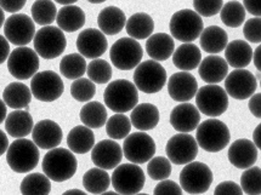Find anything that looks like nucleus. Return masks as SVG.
Returning <instances> with one entry per match:
<instances>
[{"label":"nucleus","mask_w":261,"mask_h":195,"mask_svg":"<svg viewBox=\"0 0 261 195\" xmlns=\"http://www.w3.org/2000/svg\"><path fill=\"white\" fill-rule=\"evenodd\" d=\"M144 57L140 43L133 38H122L113 44L110 50V59L113 66L120 70L135 68Z\"/></svg>","instance_id":"11"},{"label":"nucleus","mask_w":261,"mask_h":195,"mask_svg":"<svg viewBox=\"0 0 261 195\" xmlns=\"http://www.w3.org/2000/svg\"><path fill=\"white\" fill-rule=\"evenodd\" d=\"M200 123V112L196 105L187 102H181L170 114V124L179 132L189 133L196 130Z\"/></svg>","instance_id":"22"},{"label":"nucleus","mask_w":261,"mask_h":195,"mask_svg":"<svg viewBox=\"0 0 261 195\" xmlns=\"http://www.w3.org/2000/svg\"><path fill=\"white\" fill-rule=\"evenodd\" d=\"M123 159V149L114 140H103L94 145L91 149V160L94 165L103 170H113Z\"/></svg>","instance_id":"18"},{"label":"nucleus","mask_w":261,"mask_h":195,"mask_svg":"<svg viewBox=\"0 0 261 195\" xmlns=\"http://www.w3.org/2000/svg\"><path fill=\"white\" fill-rule=\"evenodd\" d=\"M125 30L129 37L133 39H147L154 31V21L148 14L138 12V14L130 16L129 20H126Z\"/></svg>","instance_id":"35"},{"label":"nucleus","mask_w":261,"mask_h":195,"mask_svg":"<svg viewBox=\"0 0 261 195\" xmlns=\"http://www.w3.org/2000/svg\"><path fill=\"white\" fill-rule=\"evenodd\" d=\"M3 101L12 109L26 108L32 101L31 89L22 82H10L3 91Z\"/></svg>","instance_id":"34"},{"label":"nucleus","mask_w":261,"mask_h":195,"mask_svg":"<svg viewBox=\"0 0 261 195\" xmlns=\"http://www.w3.org/2000/svg\"><path fill=\"white\" fill-rule=\"evenodd\" d=\"M9 147V140L6 133L3 130H0V156L6 153Z\"/></svg>","instance_id":"55"},{"label":"nucleus","mask_w":261,"mask_h":195,"mask_svg":"<svg viewBox=\"0 0 261 195\" xmlns=\"http://www.w3.org/2000/svg\"><path fill=\"white\" fill-rule=\"evenodd\" d=\"M200 47L203 51L215 55L220 53L225 50L228 43V35L222 28L218 25H209L208 28H203L202 33L199 35Z\"/></svg>","instance_id":"30"},{"label":"nucleus","mask_w":261,"mask_h":195,"mask_svg":"<svg viewBox=\"0 0 261 195\" xmlns=\"http://www.w3.org/2000/svg\"><path fill=\"white\" fill-rule=\"evenodd\" d=\"M260 132H261V125L259 124V125H257L256 127H255V130H254V132H253V141H254V145H255V147L257 149H261V141H260Z\"/></svg>","instance_id":"57"},{"label":"nucleus","mask_w":261,"mask_h":195,"mask_svg":"<svg viewBox=\"0 0 261 195\" xmlns=\"http://www.w3.org/2000/svg\"><path fill=\"white\" fill-rule=\"evenodd\" d=\"M204 23L196 11L184 9L171 16L169 30L174 39L182 43H192L202 33Z\"/></svg>","instance_id":"6"},{"label":"nucleus","mask_w":261,"mask_h":195,"mask_svg":"<svg viewBox=\"0 0 261 195\" xmlns=\"http://www.w3.org/2000/svg\"><path fill=\"white\" fill-rule=\"evenodd\" d=\"M225 59L233 68H246L253 59V49L246 40H233L225 47Z\"/></svg>","instance_id":"29"},{"label":"nucleus","mask_w":261,"mask_h":195,"mask_svg":"<svg viewBox=\"0 0 261 195\" xmlns=\"http://www.w3.org/2000/svg\"><path fill=\"white\" fill-rule=\"evenodd\" d=\"M224 0H193V8L200 17H212L220 12Z\"/></svg>","instance_id":"47"},{"label":"nucleus","mask_w":261,"mask_h":195,"mask_svg":"<svg viewBox=\"0 0 261 195\" xmlns=\"http://www.w3.org/2000/svg\"><path fill=\"white\" fill-rule=\"evenodd\" d=\"M39 148L33 141L17 138L6 150V161L12 171L17 174H27L37 168L39 162Z\"/></svg>","instance_id":"2"},{"label":"nucleus","mask_w":261,"mask_h":195,"mask_svg":"<svg viewBox=\"0 0 261 195\" xmlns=\"http://www.w3.org/2000/svg\"><path fill=\"white\" fill-rule=\"evenodd\" d=\"M32 138L38 148L53 149L61 145L63 132L59 124L53 120L45 119L40 120L33 126Z\"/></svg>","instance_id":"21"},{"label":"nucleus","mask_w":261,"mask_h":195,"mask_svg":"<svg viewBox=\"0 0 261 195\" xmlns=\"http://www.w3.org/2000/svg\"><path fill=\"white\" fill-rule=\"evenodd\" d=\"M130 131H132V121L124 113L114 114L106 121V132L112 140L125 138Z\"/></svg>","instance_id":"42"},{"label":"nucleus","mask_w":261,"mask_h":195,"mask_svg":"<svg viewBox=\"0 0 261 195\" xmlns=\"http://www.w3.org/2000/svg\"><path fill=\"white\" fill-rule=\"evenodd\" d=\"M103 100L106 107L114 113H126L139 102V92L135 84L126 79L110 82L105 90Z\"/></svg>","instance_id":"3"},{"label":"nucleus","mask_w":261,"mask_h":195,"mask_svg":"<svg viewBox=\"0 0 261 195\" xmlns=\"http://www.w3.org/2000/svg\"><path fill=\"white\" fill-rule=\"evenodd\" d=\"M95 145V135L90 127L79 125L73 127L67 136V146L75 154H87Z\"/></svg>","instance_id":"31"},{"label":"nucleus","mask_w":261,"mask_h":195,"mask_svg":"<svg viewBox=\"0 0 261 195\" xmlns=\"http://www.w3.org/2000/svg\"><path fill=\"white\" fill-rule=\"evenodd\" d=\"M20 190L22 194H41L46 195L51 191V183L50 178L45 174L27 175L21 182Z\"/></svg>","instance_id":"39"},{"label":"nucleus","mask_w":261,"mask_h":195,"mask_svg":"<svg viewBox=\"0 0 261 195\" xmlns=\"http://www.w3.org/2000/svg\"><path fill=\"white\" fill-rule=\"evenodd\" d=\"M27 0H0V8L6 12L16 14L26 5Z\"/></svg>","instance_id":"51"},{"label":"nucleus","mask_w":261,"mask_h":195,"mask_svg":"<svg viewBox=\"0 0 261 195\" xmlns=\"http://www.w3.org/2000/svg\"><path fill=\"white\" fill-rule=\"evenodd\" d=\"M214 194L220 195V194H233V195H241L243 194L242 188L240 184H237L233 181H225L221 182L216 185Z\"/></svg>","instance_id":"50"},{"label":"nucleus","mask_w":261,"mask_h":195,"mask_svg":"<svg viewBox=\"0 0 261 195\" xmlns=\"http://www.w3.org/2000/svg\"><path fill=\"white\" fill-rule=\"evenodd\" d=\"M89 3H91V4H101V3H105L106 0H88Z\"/></svg>","instance_id":"62"},{"label":"nucleus","mask_w":261,"mask_h":195,"mask_svg":"<svg viewBox=\"0 0 261 195\" xmlns=\"http://www.w3.org/2000/svg\"><path fill=\"white\" fill-rule=\"evenodd\" d=\"M65 85L57 73L53 70H44L32 76L31 92L38 101L54 102L61 97Z\"/></svg>","instance_id":"12"},{"label":"nucleus","mask_w":261,"mask_h":195,"mask_svg":"<svg viewBox=\"0 0 261 195\" xmlns=\"http://www.w3.org/2000/svg\"><path fill=\"white\" fill-rule=\"evenodd\" d=\"M60 72L65 78L69 80L82 78L87 72V62L85 57L81 53H69L66 55L60 62Z\"/></svg>","instance_id":"38"},{"label":"nucleus","mask_w":261,"mask_h":195,"mask_svg":"<svg viewBox=\"0 0 261 195\" xmlns=\"http://www.w3.org/2000/svg\"><path fill=\"white\" fill-rule=\"evenodd\" d=\"M175 50L173 37L167 33L151 34L146 41V51L152 60L167 61L170 59Z\"/></svg>","instance_id":"25"},{"label":"nucleus","mask_w":261,"mask_h":195,"mask_svg":"<svg viewBox=\"0 0 261 195\" xmlns=\"http://www.w3.org/2000/svg\"><path fill=\"white\" fill-rule=\"evenodd\" d=\"M57 4H61V5H72L74 3H77L78 0H55Z\"/></svg>","instance_id":"59"},{"label":"nucleus","mask_w":261,"mask_h":195,"mask_svg":"<svg viewBox=\"0 0 261 195\" xmlns=\"http://www.w3.org/2000/svg\"><path fill=\"white\" fill-rule=\"evenodd\" d=\"M132 125L140 131L153 130L159 123V110L152 103L136 104L132 109Z\"/></svg>","instance_id":"28"},{"label":"nucleus","mask_w":261,"mask_h":195,"mask_svg":"<svg viewBox=\"0 0 261 195\" xmlns=\"http://www.w3.org/2000/svg\"><path fill=\"white\" fill-rule=\"evenodd\" d=\"M165 153L173 164L186 165L196 159L198 154V145L196 138H193L189 133L180 132L168 141Z\"/></svg>","instance_id":"16"},{"label":"nucleus","mask_w":261,"mask_h":195,"mask_svg":"<svg viewBox=\"0 0 261 195\" xmlns=\"http://www.w3.org/2000/svg\"><path fill=\"white\" fill-rule=\"evenodd\" d=\"M260 25H261V18L260 17H254L250 18L246 22L243 28V34L244 38L248 41L254 44H260L261 41V34H260Z\"/></svg>","instance_id":"48"},{"label":"nucleus","mask_w":261,"mask_h":195,"mask_svg":"<svg viewBox=\"0 0 261 195\" xmlns=\"http://www.w3.org/2000/svg\"><path fill=\"white\" fill-rule=\"evenodd\" d=\"M243 6L249 14L260 17V0H243Z\"/></svg>","instance_id":"53"},{"label":"nucleus","mask_w":261,"mask_h":195,"mask_svg":"<svg viewBox=\"0 0 261 195\" xmlns=\"http://www.w3.org/2000/svg\"><path fill=\"white\" fill-rule=\"evenodd\" d=\"M44 174L54 182L71 180L78 169V161L73 152L65 148L49 149L43 159Z\"/></svg>","instance_id":"1"},{"label":"nucleus","mask_w":261,"mask_h":195,"mask_svg":"<svg viewBox=\"0 0 261 195\" xmlns=\"http://www.w3.org/2000/svg\"><path fill=\"white\" fill-rule=\"evenodd\" d=\"M228 160L234 168L246 170L257 160V148L247 138L234 141L228 149Z\"/></svg>","instance_id":"23"},{"label":"nucleus","mask_w":261,"mask_h":195,"mask_svg":"<svg viewBox=\"0 0 261 195\" xmlns=\"http://www.w3.org/2000/svg\"><path fill=\"white\" fill-rule=\"evenodd\" d=\"M57 25L63 32L73 33L77 32L85 24V14L79 6L75 5H63L61 10L56 15Z\"/></svg>","instance_id":"33"},{"label":"nucleus","mask_w":261,"mask_h":195,"mask_svg":"<svg viewBox=\"0 0 261 195\" xmlns=\"http://www.w3.org/2000/svg\"><path fill=\"white\" fill-rule=\"evenodd\" d=\"M214 176L208 165L191 161L181 170L180 187L189 194H204L209 190Z\"/></svg>","instance_id":"8"},{"label":"nucleus","mask_w":261,"mask_h":195,"mask_svg":"<svg viewBox=\"0 0 261 195\" xmlns=\"http://www.w3.org/2000/svg\"><path fill=\"white\" fill-rule=\"evenodd\" d=\"M220 17L225 25L231 28H238L244 23V20H246V9L240 2L232 0V2L222 5Z\"/></svg>","instance_id":"41"},{"label":"nucleus","mask_w":261,"mask_h":195,"mask_svg":"<svg viewBox=\"0 0 261 195\" xmlns=\"http://www.w3.org/2000/svg\"><path fill=\"white\" fill-rule=\"evenodd\" d=\"M197 68L202 80L208 84H219L228 74V65L226 60L216 55H209L203 59Z\"/></svg>","instance_id":"24"},{"label":"nucleus","mask_w":261,"mask_h":195,"mask_svg":"<svg viewBox=\"0 0 261 195\" xmlns=\"http://www.w3.org/2000/svg\"><path fill=\"white\" fill-rule=\"evenodd\" d=\"M126 17L117 6H107L97 16V24L105 35H116L125 27Z\"/></svg>","instance_id":"26"},{"label":"nucleus","mask_w":261,"mask_h":195,"mask_svg":"<svg viewBox=\"0 0 261 195\" xmlns=\"http://www.w3.org/2000/svg\"><path fill=\"white\" fill-rule=\"evenodd\" d=\"M145 182L144 171L134 162L116 166L111 177V183L118 194H138L144 189Z\"/></svg>","instance_id":"9"},{"label":"nucleus","mask_w":261,"mask_h":195,"mask_svg":"<svg viewBox=\"0 0 261 195\" xmlns=\"http://www.w3.org/2000/svg\"><path fill=\"white\" fill-rule=\"evenodd\" d=\"M153 194L155 195H170V194H175V195H180L182 194V188L180 187L179 184L175 183L174 181L170 180H162L159 183L155 185Z\"/></svg>","instance_id":"49"},{"label":"nucleus","mask_w":261,"mask_h":195,"mask_svg":"<svg viewBox=\"0 0 261 195\" xmlns=\"http://www.w3.org/2000/svg\"><path fill=\"white\" fill-rule=\"evenodd\" d=\"M87 74L95 84H106L112 78V67L106 60L95 59L87 65Z\"/></svg>","instance_id":"43"},{"label":"nucleus","mask_w":261,"mask_h":195,"mask_svg":"<svg viewBox=\"0 0 261 195\" xmlns=\"http://www.w3.org/2000/svg\"><path fill=\"white\" fill-rule=\"evenodd\" d=\"M198 90V82L196 78L189 72H177L169 78L168 92L170 97L176 102H189L195 97Z\"/></svg>","instance_id":"20"},{"label":"nucleus","mask_w":261,"mask_h":195,"mask_svg":"<svg viewBox=\"0 0 261 195\" xmlns=\"http://www.w3.org/2000/svg\"><path fill=\"white\" fill-rule=\"evenodd\" d=\"M32 18L39 25H50L56 20L57 9L51 0H36L31 8Z\"/></svg>","instance_id":"40"},{"label":"nucleus","mask_w":261,"mask_h":195,"mask_svg":"<svg viewBox=\"0 0 261 195\" xmlns=\"http://www.w3.org/2000/svg\"><path fill=\"white\" fill-rule=\"evenodd\" d=\"M34 51L41 59L54 60L61 56L66 50L67 40L63 31L54 25H43L34 34L33 38Z\"/></svg>","instance_id":"7"},{"label":"nucleus","mask_w":261,"mask_h":195,"mask_svg":"<svg viewBox=\"0 0 261 195\" xmlns=\"http://www.w3.org/2000/svg\"><path fill=\"white\" fill-rule=\"evenodd\" d=\"M4 22H5V14H4V10H3V9L0 8V28L3 27Z\"/></svg>","instance_id":"61"},{"label":"nucleus","mask_w":261,"mask_h":195,"mask_svg":"<svg viewBox=\"0 0 261 195\" xmlns=\"http://www.w3.org/2000/svg\"><path fill=\"white\" fill-rule=\"evenodd\" d=\"M195 97L198 110L208 117H220L227 110L228 95L226 94L225 89L219 85L209 84L202 86L197 90Z\"/></svg>","instance_id":"10"},{"label":"nucleus","mask_w":261,"mask_h":195,"mask_svg":"<svg viewBox=\"0 0 261 195\" xmlns=\"http://www.w3.org/2000/svg\"><path fill=\"white\" fill-rule=\"evenodd\" d=\"M96 94V86L88 78L74 79L71 85V95L78 102H89Z\"/></svg>","instance_id":"45"},{"label":"nucleus","mask_w":261,"mask_h":195,"mask_svg":"<svg viewBox=\"0 0 261 195\" xmlns=\"http://www.w3.org/2000/svg\"><path fill=\"white\" fill-rule=\"evenodd\" d=\"M83 185L88 193L102 194L110 188L111 177L103 169L92 168L83 176Z\"/></svg>","instance_id":"37"},{"label":"nucleus","mask_w":261,"mask_h":195,"mask_svg":"<svg viewBox=\"0 0 261 195\" xmlns=\"http://www.w3.org/2000/svg\"><path fill=\"white\" fill-rule=\"evenodd\" d=\"M103 195H116L117 194V191H103V193H102Z\"/></svg>","instance_id":"63"},{"label":"nucleus","mask_w":261,"mask_h":195,"mask_svg":"<svg viewBox=\"0 0 261 195\" xmlns=\"http://www.w3.org/2000/svg\"><path fill=\"white\" fill-rule=\"evenodd\" d=\"M34 123L28 110L15 109L5 118V130L9 136L14 138H22L30 135Z\"/></svg>","instance_id":"27"},{"label":"nucleus","mask_w":261,"mask_h":195,"mask_svg":"<svg viewBox=\"0 0 261 195\" xmlns=\"http://www.w3.org/2000/svg\"><path fill=\"white\" fill-rule=\"evenodd\" d=\"M202 61V51L192 43H184L173 52V63L180 70L196 69Z\"/></svg>","instance_id":"32"},{"label":"nucleus","mask_w":261,"mask_h":195,"mask_svg":"<svg viewBox=\"0 0 261 195\" xmlns=\"http://www.w3.org/2000/svg\"><path fill=\"white\" fill-rule=\"evenodd\" d=\"M66 195H69V194H79V195H83L85 194L84 191L81 190V189H69V190H66L65 191Z\"/></svg>","instance_id":"60"},{"label":"nucleus","mask_w":261,"mask_h":195,"mask_svg":"<svg viewBox=\"0 0 261 195\" xmlns=\"http://www.w3.org/2000/svg\"><path fill=\"white\" fill-rule=\"evenodd\" d=\"M8 69L14 78L27 80L39 69V56L33 49L18 46L8 57Z\"/></svg>","instance_id":"13"},{"label":"nucleus","mask_w":261,"mask_h":195,"mask_svg":"<svg viewBox=\"0 0 261 195\" xmlns=\"http://www.w3.org/2000/svg\"><path fill=\"white\" fill-rule=\"evenodd\" d=\"M9 55H10V44L5 37L0 35V65L8 60Z\"/></svg>","instance_id":"54"},{"label":"nucleus","mask_w":261,"mask_h":195,"mask_svg":"<svg viewBox=\"0 0 261 195\" xmlns=\"http://www.w3.org/2000/svg\"><path fill=\"white\" fill-rule=\"evenodd\" d=\"M147 174L152 180L162 181L167 180L171 175V162L164 156H155L147 161Z\"/></svg>","instance_id":"46"},{"label":"nucleus","mask_w":261,"mask_h":195,"mask_svg":"<svg viewBox=\"0 0 261 195\" xmlns=\"http://www.w3.org/2000/svg\"><path fill=\"white\" fill-rule=\"evenodd\" d=\"M77 49L85 59H98L108 49V41L100 30L89 28L81 32L77 38Z\"/></svg>","instance_id":"19"},{"label":"nucleus","mask_w":261,"mask_h":195,"mask_svg":"<svg viewBox=\"0 0 261 195\" xmlns=\"http://www.w3.org/2000/svg\"><path fill=\"white\" fill-rule=\"evenodd\" d=\"M260 102H261V94H255V95H251L250 96V100H249V107L250 113L254 115L255 118H261V108H260Z\"/></svg>","instance_id":"52"},{"label":"nucleus","mask_w":261,"mask_h":195,"mask_svg":"<svg viewBox=\"0 0 261 195\" xmlns=\"http://www.w3.org/2000/svg\"><path fill=\"white\" fill-rule=\"evenodd\" d=\"M107 117L106 107L97 101L88 102L79 113V118H81L83 125L90 127V129L102 127L106 124Z\"/></svg>","instance_id":"36"},{"label":"nucleus","mask_w":261,"mask_h":195,"mask_svg":"<svg viewBox=\"0 0 261 195\" xmlns=\"http://www.w3.org/2000/svg\"><path fill=\"white\" fill-rule=\"evenodd\" d=\"M134 84L145 94H157L167 84V70L154 60L140 62L134 72Z\"/></svg>","instance_id":"5"},{"label":"nucleus","mask_w":261,"mask_h":195,"mask_svg":"<svg viewBox=\"0 0 261 195\" xmlns=\"http://www.w3.org/2000/svg\"><path fill=\"white\" fill-rule=\"evenodd\" d=\"M6 108H8V105L5 104V102L0 100V124H2L6 118Z\"/></svg>","instance_id":"58"},{"label":"nucleus","mask_w":261,"mask_h":195,"mask_svg":"<svg viewBox=\"0 0 261 195\" xmlns=\"http://www.w3.org/2000/svg\"><path fill=\"white\" fill-rule=\"evenodd\" d=\"M198 147L209 153H218L228 146L231 133L227 125L218 119H208L196 127Z\"/></svg>","instance_id":"4"},{"label":"nucleus","mask_w":261,"mask_h":195,"mask_svg":"<svg viewBox=\"0 0 261 195\" xmlns=\"http://www.w3.org/2000/svg\"><path fill=\"white\" fill-rule=\"evenodd\" d=\"M4 34L9 43L26 46L36 34L34 21L26 14H14L4 22Z\"/></svg>","instance_id":"15"},{"label":"nucleus","mask_w":261,"mask_h":195,"mask_svg":"<svg viewBox=\"0 0 261 195\" xmlns=\"http://www.w3.org/2000/svg\"><path fill=\"white\" fill-rule=\"evenodd\" d=\"M260 55H261V45L259 44V46L256 47L255 51H253V59H251V61H254V65H255V68L259 70V72L261 70Z\"/></svg>","instance_id":"56"},{"label":"nucleus","mask_w":261,"mask_h":195,"mask_svg":"<svg viewBox=\"0 0 261 195\" xmlns=\"http://www.w3.org/2000/svg\"><path fill=\"white\" fill-rule=\"evenodd\" d=\"M225 91L234 100H247L255 94L257 88L256 76L249 70L237 68L226 75Z\"/></svg>","instance_id":"17"},{"label":"nucleus","mask_w":261,"mask_h":195,"mask_svg":"<svg viewBox=\"0 0 261 195\" xmlns=\"http://www.w3.org/2000/svg\"><path fill=\"white\" fill-rule=\"evenodd\" d=\"M154 140L145 131L134 132L125 137L123 145L124 156L134 164H145L155 154Z\"/></svg>","instance_id":"14"},{"label":"nucleus","mask_w":261,"mask_h":195,"mask_svg":"<svg viewBox=\"0 0 261 195\" xmlns=\"http://www.w3.org/2000/svg\"><path fill=\"white\" fill-rule=\"evenodd\" d=\"M260 174L261 170L257 166H250L246 169L241 176V188L242 191L250 195H260Z\"/></svg>","instance_id":"44"}]
</instances>
